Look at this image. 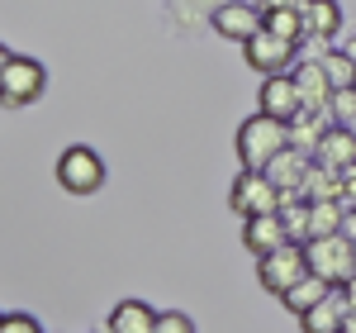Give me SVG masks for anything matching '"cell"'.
<instances>
[{
    "mask_svg": "<svg viewBox=\"0 0 356 333\" xmlns=\"http://www.w3.org/2000/svg\"><path fill=\"white\" fill-rule=\"evenodd\" d=\"M300 15H304V33H309V38H332V33L342 29L337 0H304Z\"/></svg>",
    "mask_w": 356,
    "mask_h": 333,
    "instance_id": "e0dca14e",
    "label": "cell"
},
{
    "mask_svg": "<svg viewBox=\"0 0 356 333\" xmlns=\"http://www.w3.org/2000/svg\"><path fill=\"white\" fill-rule=\"evenodd\" d=\"M280 224H285L290 243H309V238H314V233H309V200H300V195L280 200Z\"/></svg>",
    "mask_w": 356,
    "mask_h": 333,
    "instance_id": "44dd1931",
    "label": "cell"
},
{
    "mask_svg": "<svg viewBox=\"0 0 356 333\" xmlns=\"http://www.w3.org/2000/svg\"><path fill=\"white\" fill-rule=\"evenodd\" d=\"M261 29L275 33V38H285V43H295V48H300V38H309V33H304V15H300V10H275V15H261Z\"/></svg>",
    "mask_w": 356,
    "mask_h": 333,
    "instance_id": "7402d4cb",
    "label": "cell"
},
{
    "mask_svg": "<svg viewBox=\"0 0 356 333\" xmlns=\"http://www.w3.org/2000/svg\"><path fill=\"white\" fill-rule=\"evenodd\" d=\"M152 333H195V324H191V314H181V309H162Z\"/></svg>",
    "mask_w": 356,
    "mask_h": 333,
    "instance_id": "d4e9b609",
    "label": "cell"
},
{
    "mask_svg": "<svg viewBox=\"0 0 356 333\" xmlns=\"http://www.w3.org/2000/svg\"><path fill=\"white\" fill-rule=\"evenodd\" d=\"M352 219H356V210H352Z\"/></svg>",
    "mask_w": 356,
    "mask_h": 333,
    "instance_id": "d6a6232c",
    "label": "cell"
},
{
    "mask_svg": "<svg viewBox=\"0 0 356 333\" xmlns=\"http://www.w3.org/2000/svg\"><path fill=\"white\" fill-rule=\"evenodd\" d=\"M323 72H328L332 91H352V86H356V62L347 53H328V57H323Z\"/></svg>",
    "mask_w": 356,
    "mask_h": 333,
    "instance_id": "603a6c76",
    "label": "cell"
},
{
    "mask_svg": "<svg viewBox=\"0 0 356 333\" xmlns=\"http://www.w3.org/2000/svg\"><path fill=\"white\" fill-rule=\"evenodd\" d=\"M342 53H347V57L356 62V38H347V48H342Z\"/></svg>",
    "mask_w": 356,
    "mask_h": 333,
    "instance_id": "f546056e",
    "label": "cell"
},
{
    "mask_svg": "<svg viewBox=\"0 0 356 333\" xmlns=\"http://www.w3.org/2000/svg\"><path fill=\"white\" fill-rule=\"evenodd\" d=\"M314 162H318V166H332V171H347V166H356V134H352V129H337V124H332L328 139L318 143V153H314Z\"/></svg>",
    "mask_w": 356,
    "mask_h": 333,
    "instance_id": "9a60e30c",
    "label": "cell"
},
{
    "mask_svg": "<svg viewBox=\"0 0 356 333\" xmlns=\"http://www.w3.org/2000/svg\"><path fill=\"white\" fill-rule=\"evenodd\" d=\"M280 200H285V195L271 186L266 171H238V176H233V191H228V205H233L243 219L280 215Z\"/></svg>",
    "mask_w": 356,
    "mask_h": 333,
    "instance_id": "277c9868",
    "label": "cell"
},
{
    "mask_svg": "<svg viewBox=\"0 0 356 333\" xmlns=\"http://www.w3.org/2000/svg\"><path fill=\"white\" fill-rule=\"evenodd\" d=\"M209 24H214L219 38L252 43V38L261 33V10H257L252 0H219V5H214V15H209Z\"/></svg>",
    "mask_w": 356,
    "mask_h": 333,
    "instance_id": "52a82bcc",
    "label": "cell"
},
{
    "mask_svg": "<svg viewBox=\"0 0 356 333\" xmlns=\"http://www.w3.org/2000/svg\"><path fill=\"white\" fill-rule=\"evenodd\" d=\"M347 215H352V210H342L337 200H318V205H309V233H314V238L347 233Z\"/></svg>",
    "mask_w": 356,
    "mask_h": 333,
    "instance_id": "d6986e66",
    "label": "cell"
},
{
    "mask_svg": "<svg viewBox=\"0 0 356 333\" xmlns=\"http://www.w3.org/2000/svg\"><path fill=\"white\" fill-rule=\"evenodd\" d=\"M105 329L110 333H152L157 329V309L143 305V300H119L110 309V319H105Z\"/></svg>",
    "mask_w": 356,
    "mask_h": 333,
    "instance_id": "5bb4252c",
    "label": "cell"
},
{
    "mask_svg": "<svg viewBox=\"0 0 356 333\" xmlns=\"http://www.w3.org/2000/svg\"><path fill=\"white\" fill-rule=\"evenodd\" d=\"M57 186L67 195H95L105 186V157L86 143H72L62 157H57Z\"/></svg>",
    "mask_w": 356,
    "mask_h": 333,
    "instance_id": "3957f363",
    "label": "cell"
},
{
    "mask_svg": "<svg viewBox=\"0 0 356 333\" xmlns=\"http://www.w3.org/2000/svg\"><path fill=\"white\" fill-rule=\"evenodd\" d=\"M309 166H314V157H304V153H295V148H285V153H280V157L266 166V176H271L275 191L290 200V195H300V191H304V176H309Z\"/></svg>",
    "mask_w": 356,
    "mask_h": 333,
    "instance_id": "7c38bea8",
    "label": "cell"
},
{
    "mask_svg": "<svg viewBox=\"0 0 356 333\" xmlns=\"http://www.w3.org/2000/svg\"><path fill=\"white\" fill-rule=\"evenodd\" d=\"M257 114H266V119H280V124H295V119L304 114L300 86H295V77H290V72H285V77H266V82H261Z\"/></svg>",
    "mask_w": 356,
    "mask_h": 333,
    "instance_id": "9c48e42d",
    "label": "cell"
},
{
    "mask_svg": "<svg viewBox=\"0 0 356 333\" xmlns=\"http://www.w3.org/2000/svg\"><path fill=\"white\" fill-rule=\"evenodd\" d=\"M309 277V262H304V243H285L275 248L271 257H257V281L271 291V295H285L295 281Z\"/></svg>",
    "mask_w": 356,
    "mask_h": 333,
    "instance_id": "8992f818",
    "label": "cell"
},
{
    "mask_svg": "<svg viewBox=\"0 0 356 333\" xmlns=\"http://www.w3.org/2000/svg\"><path fill=\"white\" fill-rule=\"evenodd\" d=\"M342 333H356V314H347V324H342Z\"/></svg>",
    "mask_w": 356,
    "mask_h": 333,
    "instance_id": "4dcf8cb0",
    "label": "cell"
},
{
    "mask_svg": "<svg viewBox=\"0 0 356 333\" xmlns=\"http://www.w3.org/2000/svg\"><path fill=\"white\" fill-rule=\"evenodd\" d=\"M342 300H347V309L356 314V281H347V286H342Z\"/></svg>",
    "mask_w": 356,
    "mask_h": 333,
    "instance_id": "83f0119b",
    "label": "cell"
},
{
    "mask_svg": "<svg viewBox=\"0 0 356 333\" xmlns=\"http://www.w3.org/2000/svg\"><path fill=\"white\" fill-rule=\"evenodd\" d=\"M243 57L252 72H261V77H285V72H295V43H285V38H275V33H257L252 43H243Z\"/></svg>",
    "mask_w": 356,
    "mask_h": 333,
    "instance_id": "ba28073f",
    "label": "cell"
},
{
    "mask_svg": "<svg viewBox=\"0 0 356 333\" xmlns=\"http://www.w3.org/2000/svg\"><path fill=\"white\" fill-rule=\"evenodd\" d=\"M252 5H257L261 15H275V10H300L304 0H252Z\"/></svg>",
    "mask_w": 356,
    "mask_h": 333,
    "instance_id": "4316f807",
    "label": "cell"
},
{
    "mask_svg": "<svg viewBox=\"0 0 356 333\" xmlns=\"http://www.w3.org/2000/svg\"><path fill=\"white\" fill-rule=\"evenodd\" d=\"M347 314H352V309H347V300H342V291H332L328 300H318L309 314H300V329L304 333H342Z\"/></svg>",
    "mask_w": 356,
    "mask_h": 333,
    "instance_id": "4fadbf2b",
    "label": "cell"
},
{
    "mask_svg": "<svg viewBox=\"0 0 356 333\" xmlns=\"http://www.w3.org/2000/svg\"><path fill=\"white\" fill-rule=\"evenodd\" d=\"M295 86H300V100L309 114H328V100H332V82L323 72V62H295Z\"/></svg>",
    "mask_w": 356,
    "mask_h": 333,
    "instance_id": "30bf717a",
    "label": "cell"
},
{
    "mask_svg": "<svg viewBox=\"0 0 356 333\" xmlns=\"http://www.w3.org/2000/svg\"><path fill=\"white\" fill-rule=\"evenodd\" d=\"M10 57H15V53H10V48L0 43V77H5V67H10Z\"/></svg>",
    "mask_w": 356,
    "mask_h": 333,
    "instance_id": "f1b7e54d",
    "label": "cell"
},
{
    "mask_svg": "<svg viewBox=\"0 0 356 333\" xmlns=\"http://www.w3.org/2000/svg\"><path fill=\"white\" fill-rule=\"evenodd\" d=\"M328 129H332L328 114H309V110H304L300 119L290 124V148L304 153V157H314V153H318V143L328 139Z\"/></svg>",
    "mask_w": 356,
    "mask_h": 333,
    "instance_id": "2e32d148",
    "label": "cell"
},
{
    "mask_svg": "<svg viewBox=\"0 0 356 333\" xmlns=\"http://www.w3.org/2000/svg\"><path fill=\"white\" fill-rule=\"evenodd\" d=\"M285 148H290V124L266 119V114L243 119V129H238V157H243V171H266Z\"/></svg>",
    "mask_w": 356,
    "mask_h": 333,
    "instance_id": "6da1fadb",
    "label": "cell"
},
{
    "mask_svg": "<svg viewBox=\"0 0 356 333\" xmlns=\"http://www.w3.org/2000/svg\"><path fill=\"white\" fill-rule=\"evenodd\" d=\"M342 195V171H332V166H309V176H304V191L300 200H309V205H318V200H337Z\"/></svg>",
    "mask_w": 356,
    "mask_h": 333,
    "instance_id": "ffe728a7",
    "label": "cell"
},
{
    "mask_svg": "<svg viewBox=\"0 0 356 333\" xmlns=\"http://www.w3.org/2000/svg\"><path fill=\"white\" fill-rule=\"evenodd\" d=\"M304 262H309V277L328 281L332 291H342L347 281H356V243L347 233L309 238V243H304Z\"/></svg>",
    "mask_w": 356,
    "mask_h": 333,
    "instance_id": "7a4b0ae2",
    "label": "cell"
},
{
    "mask_svg": "<svg viewBox=\"0 0 356 333\" xmlns=\"http://www.w3.org/2000/svg\"><path fill=\"white\" fill-rule=\"evenodd\" d=\"M0 333H5V314H0Z\"/></svg>",
    "mask_w": 356,
    "mask_h": 333,
    "instance_id": "1f68e13d",
    "label": "cell"
},
{
    "mask_svg": "<svg viewBox=\"0 0 356 333\" xmlns=\"http://www.w3.org/2000/svg\"><path fill=\"white\" fill-rule=\"evenodd\" d=\"M43 86H48L43 62H33V57H10V67H5V77H0V105L24 110V105H33V100L43 95Z\"/></svg>",
    "mask_w": 356,
    "mask_h": 333,
    "instance_id": "5b68a950",
    "label": "cell"
},
{
    "mask_svg": "<svg viewBox=\"0 0 356 333\" xmlns=\"http://www.w3.org/2000/svg\"><path fill=\"white\" fill-rule=\"evenodd\" d=\"M5 333H43L33 314H5Z\"/></svg>",
    "mask_w": 356,
    "mask_h": 333,
    "instance_id": "484cf974",
    "label": "cell"
},
{
    "mask_svg": "<svg viewBox=\"0 0 356 333\" xmlns=\"http://www.w3.org/2000/svg\"><path fill=\"white\" fill-rule=\"evenodd\" d=\"M328 295H332V286H328V281L304 277V281H295V286H290V291H285L280 300H285V309H290V314L300 319V314H309V309L318 305V300H328Z\"/></svg>",
    "mask_w": 356,
    "mask_h": 333,
    "instance_id": "ac0fdd59",
    "label": "cell"
},
{
    "mask_svg": "<svg viewBox=\"0 0 356 333\" xmlns=\"http://www.w3.org/2000/svg\"><path fill=\"white\" fill-rule=\"evenodd\" d=\"M352 91H356V86H352Z\"/></svg>",
    "mask_w": 356,
    "mask_h": 333,
    "instance_id": "e575fe53",
    "label": "cell"
},
{
    "mask_svg": "<svg viewBox=\"0 0 356 333\" xmlns=\"http://www.w3.org/2000/svg\"><path fill=\"white\" fill-rule=\"evenodd\" d=\"M352 243H356V238H352Z\"/></svg>",
    "mask_w": 356,
    "mask_h": 333,
    "instance_id": "836d02e7",
    "label": "cell"
},
{
    "mask_svg": "<svg viewBox=\"0 0 356 333\" xmlns=\"http://www.w3.org/2000/svg\"><path fill=\"white\" fill-rule=\"evenodd\" d=\"M328 119L337 124V129H356V91H332Z\"/></svg>",
    "mask_w": 356,
    "mask_h": 333,
    "instance_id": "cb8c5ba5",
    "label": "cell"
},
{
    "mask_svg": "<svg viewBox=\"0 0 356 333\" xmlns=\"http://www.w3.org/2000/svg\"><path fill=\"white\" fill-rule=\"evenodd\" d=\"M290 243V233H285V224L280 215H261V219H243V248L252 257H271L275 248H285Z\"/></svg>",
    "mask_w": 356,
    "mask_h": 333,
    "instance_id": "8fae6325",
    "label": "cell"
}]
</instances>
